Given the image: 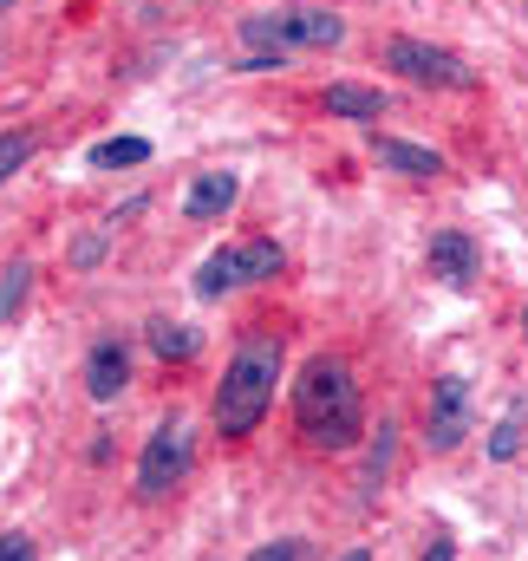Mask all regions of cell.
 Returning <instances> with one entry per match:
<instances>
[{
  "mask_svg": "<svg viewBox=\"0 0 528 561\" xmlns=\"http://www.w3.org/2000/svg\"><path fill=\"white\" fill-rule=\"evenodd\" d=\"M294 431L313 444V450H353L366 437V399H359V379L346 359L333 353H313L294 379Z\"/></svg>",
  "mask_w": 528,
  "mask_h": 561,
  "instance_id": "1",
  "label": "cell"
},
{
  "mask_svg": "<svg viewBox=\"0 0 528 561\" xmlns=\"http://www.w3.org/2000/svg\"><path fill=\"white\" fill-rule=\"evenodd\" d=\"M280 366H287V340L280 327H242L229 366H222V386H216V431L222 437H255V424L274 405V386H280Z\"/></svg>",
  "mask_w": 528,
  "mask_h": 561,
  "instance_id": "2",
  "label": "cell"
},
{
  "mask_svg": "<svg viewBox=\"0 0 528 561\" xmlns=\"http://www.w3.org/2000/svg\"><path fill=\"white\" fill-rule=\"evenodd\" d=\"M242 46L249 53H274V59L333 53V46H346V20L333 7H274V13H249L242 20Z\"/></svg>",
  "mask_w": 528,
  "mask_h": 561,
  "instance_id": "3",
  "label": "cell"
},
{
  "mask_svg": "<svg viewBox=\"0 0 528 561\" xmlns=\"http://www.w3.org/2000/svg\"><path fill=\"white\" fill-rule=\"evenodd\" d=\"M190 463H196L190 419H163L150 437H144V450H137V496H144V503H163L170 490H183Z\"/></svg>",
  "mask_w": 528,
  "mask_h": 561,
  "instance_id": "4",
  "label": "cell"
},
{
  "mask_svg": "<svg viewBox=\"0 0 528 561\" xmlns=\"http://www.w3.org/2000/svg\"><path fill=\"white\" fill-rule=\"evenodd\" d=\"M386 72L411 79V85H431V92H477V72H470V59H457L450 46L411 39V33H398L392 46H386Z\"/></svg>",
  "mask_w": 528,
  "mask_h": 561,
  "instance_id": "5",
  "label": "cell"
},
{
  "mask_svg": "<svg viewBox=\"0 0 528 561\" xmlns=\"http://www.w3.org/2000/svg\"><path fill=\"white\" fill-rule=\"evenodd\" d=\"M280 268H287L280 242H229V249H216V255L196 268V294H203V300H222V294H236V287H249V280H274Z\"/></svg>",
  "mask_w": 528,
  "mask_h": 561,
  "instance_id": "6",
  "label": "cell"
},
{
  "mask_svg": "<svg viewBox=\"0 0 528 561\" xmlns=\"http://www.w3.org/2000/svg\"><path fill=\"white\" fill-rule=\"evenodd\" d=\"M470 437V379H431V450H457Z\"/></svg>",
  "mask_w": 528,
  "mask_h": 561,
  "instance_id": "7",
  "label": "cell"
},
{
  "mask_svg": "<svg viewBox=\"0 0 528 561\" xmlns=\"http://www.w3.org/2000/svg\"><path fill=\"white\" fill-rule=\"evenodd\" d=\"M424 262H431V280H444V287H470V280L483 275V249H477L470 229H437L431 249H424Z\"/></svg>",
  "mask_w": 528,
  "mask_h": 561,
  "instance_id": "8",
  "label": "cell"
},
{
  "mask_svg": "<svg viewBox=\"0 0 528 561\" xmlns=\"http://www.w3.org/2000/svg\"><path fill=\"white\" fill-rule=\"evenodd\" d=\"M125 386H131V346L118 333L92 340V353H85V392H92V405H112Z\"/></svg>",
  "mask_w": 528,
  "mask_h": 561,
  "instance_id": "9",
  "label": "cell"
},
{
  "mask_svg": "<svg viewBox=\"0 0 528 561\" xmlns=\"http://www.w3.org/2000/svg\"><path fill=\"white\" fill-rule=\"evenodd\" d=\"M366 150H372L386 170L411 176V183H431V176H444V157H437L431 144H404V138H392V131H372V138H366Z\"/></svg>",
  "mask_w": 528,
  "mask_h": 561,
  "instance_id": "10",
  "label": "cell"
},
{
  "mask_svg": "<svg viewBox=\"0 0 528 561\" xmlns=\"http://www.w3.org/2000/svg\"><path fill=\"white\" fill-rule=\"evenodd\" d=\"M236 196H242V176H236V170H203V176L190 183V196H183V216H190V222H222V216L236 209Z\"/></svg>",
  "mask_w": 528,
  "mask_h": 561,
  "instance_id": "11",
  "label": "cell"
},
{
  "mask_svg": "<svg viewBox=\"0 0 528 561\" xmlns=\"http://www.w3.org/2000/svg\"><path fill=\"white\" fill-rule=\"evenodd\" d=\"M386 92H372V85H353V79H340V85H326V112L333 118H359V125H379L386 118Z\"/></svg>",
  "mask_w": 528,
  "mask_h": 561,
  "instance_id": "12",
  "label": "cell"
},
{
  "mask_svg": "<svg viewBox=\"0 0 528 561\" xmlns=\"http://www.w3.org/2000/svg\"><path fill=\"white\" fill-rule=\"evenodd\" d=\"M392 450H398V424L386 419V424H379V444L366 450V470H359V496H366V503H379V496H386V470H392Z\"/></svg>",
  "mask_w": 528,
  "mask_h": 561,
  "instance_id": "13",
  "label": "cell"
},
{
  "mask_svg": "<svg viewBox=\"0 0 528 561\" xmlns=\"http://www.w3.org/2000/svg\"><path fill=\"white\" fill-rule=\"evenodd\" d=\"M85 163L92 170H137V163H150V138H99L85 150Z\"/></svg>",
  "mask_w": 528,
  "mask_h": 561,
  "instance_id": "14",
  "label": "cell"
},
{
  "mask_svg": "<svg viewBox=\"0 0 528 561\" xmlns=\"http://www.w3.org/2000/svg\"><path fill=\"white\" fill-rule=\"evenodd\" d=\"M523 437H528V399H516V405L496 419V431H490V463H509V457L523 450Z\"/></svg>",
  "mask_w": 528,
  "mask_h": 561,
  "instance_id": "15",
  "label": "cell"
},
{
  "mask_svg": "<svg viewBox=\"0 0 528 561\" xmlns=\"http://www.w3.org/2000/svg\"><path fill=\"white\" fill-rule=\"evenodd\" d=\"M150 346L163 353V359H196V327H176V320H150Z\"/></svg>",
  "mask_w": 528,
  "mask_h": 561,
  "instance_id": "16",
  "label": "cell"
},
{
  "mask_svg": "<svg viewBox=\"0 0 528 561\" xmlns=\"http://www.w3.org/2000/svg\"><path fill=\"white\" fill-rule=\"evenodd\" d=\"M33 150H39V131H0V190L33 163Z\"/></svg>",
  "mask_w": 528,
  "mask_h": 561,
  "instance_id": "17",
  "label": "cell"
},
{
  "mask_svg": "<svg viewBox=\"0 0 528 561\" xmlns=\"http://www.w3.org/2000/svg\"><path fill=\"white\" fill-rule=\"evenodd\" d=\"M26 287H33V268H26V262H13V268L0 275V327L26 307Z\"/></svg>",
  "mask_w": 528,
  "mask_h": 561,
  "instance_id": "18",
  "label": "cell"
},
{
  "mask_svg": "<svg viewBox=\"0 0 528 561\" xmlns=\"http://www.w3.org/2000/svg\"><path fill=\"white\" fill-rule=\"evenodd\" d=\"M105 249H112V229H85V236L72 242V268H99Z\"/></svg>",
  "mask_w": 528,
  "mask_h": 561,
  "instance_id": "19",
  "label": "cell"
},
{
  "mask_svg": "<svg viewBox=\"0 0 528 561\" xmlns=\"http://www.w3.org/2000/svg\"><path fill=\"white\" fill-rule=\"evenodd\" d=\"M249 561H307V542H300V536H287V542H267V549H255Z\"/></svg>",
  "mask_w": 528,
  "mask_h": 561,
  "instance_id": "20",
  "label": "cell"
},
{
  "mask_svg": "<svg viewBox=\"0 0 528 561\" xmlns=\"http://www.w3.org/2000/svg\"><path fill=\"white\" fill-rule=\"evenodd\" d=\"M0 561H39V549H33V536L7 529V536H0Z\"/></svg>",
  "mask_w": 528,
  "mask_h": 561,
  "instance_id": "21",
  "label": "cell"
},
{
  "mask_svg": "<svg viewBox=\"0 0 528 561\" xmlns=\"http://www.w3.org/2000/svg\"><path fill=\"white\" fill-rule=\"evenodd\" d=\"M424 561H457V542H450V536H437V542L424 549Z\"/></svg>",
  "mask_w": 528,
  "mask_h": 561,
  "instance_id": "22",
  "label": "cell"
},
{
  "mask_svg": "<svg viewBox=\"0 0 528 561\" xmlns=\"http://www.w3.org/2000/svg\"><path fill=\"white\" fill-rule=\"evenodd\" d=\"M340 561H372V549H346Z\"/></svg>",
  "mask_w": 528,
  "mask_h": 561,
  "instance_id": "23",
  "label": "cell"
},
{
  "mask_svg": "<svg viewBox=\"0 0 528 561\" xmlns=\"http://www.w3.org/2000/svg\"><path fill=\"white\" fill-rule=\"evenodd\" d=\"M523 340H528V307H523Z\"/></svg>",
  "mask_w": 528,
  "mask_h": 561,
  "instance_id": "24",
  "label": "cell"
},
{
  "mask_svg": "<svg viewBox=\"0 0 528 561\" xmlns=\"http://www.w3.org/2000/svg\"><path fill=\"white\" fill-rule=\"evenodd\" d=\"M0 13H13V0H0Z\"/></svg>",
  "mask_w": 528,
  "mask_h": 561,
  "instance_id": "25",
  "label": "cell"
}]
</instances>
